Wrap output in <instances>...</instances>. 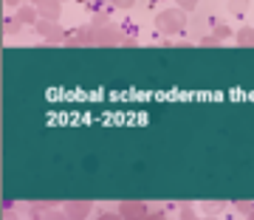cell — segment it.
Instances as JSON below:
<instances>
[{
  "instance_id": "6da1fadb",
  "label": "cell",
  "mask_w": 254,
  "mask_h": 220,
  "mask_svg": "<svg viewBox=\"0 0 254 220\" xmlns=\"http://www.w3.org/2000/svg\"><path fill=\"white\" fill-rule=\"evenodd\" d=\"M155 31L164 37H173L184 31V11L181 9H161L155 14Z\"/></svg>"
},
{
  "instance_id": "7a4b0ae2",
  "label": "cell",
  "mask_w": 254,
  "mask_h": 220,
  "mask_svg": "<svg viewBox=\"0 0 254 220\" xmlns=\"http://www.w3.org/2000/svg\"><path fill=\"white\" fill-rule=\"evenodd\" d=\"M34 31L43 37L46 43H51V46H65V43H68V34L63 31L60 20H37Z\"/></svg>"
},
{
  "instance_id": "3957f363",
  "label": "cell",
  "mask_w": 254,
  "mask_h": 220,
  "mask_svg": "<svg viewBox=\"0 0 254 220\" xmlns=\"http://www.w3.org/2000/svg\"><path fill=\"white\" fill-rule=\"evenodd\" d=\"M125 43H127L125 28H119V26L96 28V46H125Z\"/></svg>"
},
{
  "instance_id": "277c9868",
  "label": "cell",
  "mask_w": 254,
  "mask_h": 220,
  "mask_svg": "<svg viewBox=\"0 0 254 220\" xmlns=\"http://www.w3.org/2000/svg\"><path fill=\"white\" fill-rule=\"evenodd\" d=\"M93 209V201H65L63 212L68 215V220H85Z\"/></svg>"
},
{
  "instance_id": "5b68a950",
  "label": "cell",
  "mask_w": 254,
  "mask_h": 220,
  "mask_svg": "<svg viewBox=\"0 0 254 220\" xmlns=\"http://www.w3.org/2000/svg\"><path fill=\"white\" fill-rule=\"evenodd\" d=\"M147 203L144 201H122L119 203V215L125 220H138V218H144L147 215Z\"/></svg>"
},
{
  "instance_id": "8992f818",
  "label": "cell",
  "mask_w": 254,
  "mask_h": 220,
  "mask_svg": "<svg viewBox=\"0 0 254 220\" xmlns=\"http://www.w3.org/2000/svg\"><path fill=\"white\" fill-rule=\"evenodd\" d=\"M65 46H96V28L88 26V28H79V31L68 34V43Z\"/></svg>"
},
{
  "instance_id": "52a82bcc",
  "label": "cell",
  "mask_w": 254,
  "mask_h": 220,
  "mask_svg": "<svg viewBox=\"0 0 254 220\" xmlns=\"http://www.w3.org/2000/svg\"><path fill=\"white\" fill-rule=\"evenodd\" d=\"M37 9H40V20H60V14H63V0H43Z\"/></svg>"
},
{
  "instance_id": "ba28073f",
  "label": "cell",
  "mask_w": 254,
  "mask_h": 220,
  "mask_svg": "<svg viewBox=\"0 0 254 220\" xmlns=\"http://www.w3.org/2000/svg\"><path fill=\"white\" fill-rule=\"evenodd\" d=\"M237 46H243V48H252L254 46V26H243V28H237Z\"/></svg>"
},
{
  "instance_id": "9c48e42d",
  "label": "cell",
  "mask_w": 254,
  "mask_h": 220,
  "mask_svg": "<svg viewBox=\"0 0 254 220\" xmlns=\"http://www.w3.org/2000/svg\"><path fill=\"white\" fill-rule=\"evenodd\" d=\"M17 20L20 23H37V20H40V9H37V6H20Z\"/></svg>"
},
{
  "instance_id": "30bf717a",
  "label": "cell",
  "mask_w": 254,
  "mask_h": 220,
  "mask_svg": "<svg viewBox=\"0 0 254 220\" xmlns=\"http://www.w3.org/2000/svg\"><path fill=\"white\" fill-rule=\"evenodd\" d=\"M20 28H23V23H20L17 17H6V20H3V34H6V37H17Z\"/></svg>"
},
{
  "instance_id": "8fae6325",
  "label": "cell",
  "mask_w": 254,
  "mask_h": 220,
  "mask_svg": "<svg viewBox=\"0 0 254 220\" xmlns=\"http://www.w3.org/2000/svg\"><path fill=\"white\" fill-rule=\"evenodd\" d=\"M203 215H220V212H226V201H203Z\"/></svg>"
},
{
  "instance_id": "7c38bea8",
  "label": "cell",
  "mask_w": 254,
  "mask_h": 220,
  "mask_svg": "<svg viewBox=\"0 0 254 220\" xmlns=\"http://www.w3.org/2000/svg\"><path fill=\"white\" fill-rule=\"evenodd\" d=\"M178 220H200V218H198V212L192 209L190 203H184L181 209H178Z\"/></svg>"
},
{
  "instance_id": "4fadbf2b",
  "label": "cell",
  "mask_w": 254,
  "mask_h": 220,
  "mask_svg": "<svg viewBox=\"0 0 254 220\" xmlns=\"http://www.w3.org/2000/svg\"><path fill=\"white\" fill-rule=\"evenodd\" d=\"M198 46H203V48H218V46H220V40H218L215 34H203Z\"/></svg>"
},
{
  "instance_id": "5bb4252c",
  "label": "cell",
  "mask_w": 254,
  "mask_h": 220,
  "mask_svg": "<svg viewBox=\"0 0 254 220\" xmlns=\"http://www.w3.org/2000/svg\"><path fill=\"white\" fill-rule=\"evenodd\" d=\"M212 34L218 37V40H226V37H232V28L223 26V23H215V31H212Z\"/></svg>"
},
{
  "instance_id": "9a60e30c",
  "label": "cell",
  "mask_w": 254,
  "mask_h": 220,
  "mask_svg": "<svg viewBox=\"0 0 254 220\" xmlns=\"http://www.w3.org/2000/svg\"><path fill=\"white\" fill-rule=\"evenodd\" d=\"M235 209L240 212V215H246V218H249V215L254 212V203H252V201H237V203H235Z\"/></svg>"
},
{
  "instance_id": "2e32d148",
  "label": "cell",
  "mask_w": 254,
  "mask_h": 220,
  "mask_svg": "<svg viewBox=\"0 0 254 220\" xmlns=\"http://www.w3.org/2000/svg\"><path fill=\"white\" fill-rule=\"evenodd\" d=\"M175 6L181 11H195L198 9V0H175Z\"/></svg>"
},
{
  "instance_id": "e0dca14e",
  "label": "cell",
  "mask_w": 254,
  "mask_h": 220,
  "mask_svg": "<svg viewBox=\"0 0 254 220\" xmlns=\"http://www.w3.org/2000/svg\"><path fill=\"white\" fill-rule=\"evenodd\" d=\"M110 6H113V9H133V6H136V0H108Z\"/></svg>"
},
{
  "instance_id": "ac0fdd59",
  "label": "cell",
  "mask_w": 254,
  "mask_h": 220,
  "mask_svg": "<svg viewBox=\"0 0 254 220\" xmlns=\"http://www.w3.org/2000/svg\"><path fill=\"white\" fill-rule=\"evenodd\" d=\"M40 220H68V215H65V212H57V209H48Z\"/></svg>"
},
{
  "instance_id": "d6986e66",
  "label": "cell",
  "mask_w": 254,
  "mask_h": 220,
  "mask_svg": "<svg viewBox=\"0 0 254 220\" xmlns=\"http://www.w3.org/2000/svg\"><path fill=\"white\" fill-rule=\"evenodd\" d=\"M229 6H232V11H235V14H243L246 6H249V0H229Z\"/></svg>"
},
{
  "instance_id": "ffe728a7",
  "label": "cell",
  "mask_w": 254,
  "mask_h": 220,
  "mask_svg": "<svg viewBox=\"0 0 254 220\" xmlns=\"http://www.w3.org/2000/svg\"><path fill=\"white\" fill-rule=\"evenodd\" d=\"M96 220H125V218H122L119 212H102V215H99Z\"/></svg>"
},
{
  "instance_id": "44dd1931",
  "label": "cell",
  "mask_w": 254,
  "mask_h": 220,
  "mask_svg": "<svg viewBox=\"0 0 254 220\" xmlns=\"http://www.w3.org/2000/svg\"><path fill=\"white\" fill-rule=\"evenodd\" d=\"M164 218H167L164 212H147L144 218H138V220H164Z\"/></svg>"
},
{
  "instance_id": "7402d4cb",
  "label": "cell",
  "mask_w": 254,
  "mask_h": 220,
  "mask_svg": "<svg viewBox=\"0 0 254 220\" xmlns=\"http://www.w3.org/2000/svg\"><path fill=\"white\" fill-rule=\"evenodd\" d=\"M3 220H17V215H14L11 209H3Z\"/></svg>"
},
{
  "instance_id": "603a6c76",
  "label": "cell",
  "mask_w": 254,
  "mask_h": 220,
  "mask_svg": "<svg viewBox=\"0 0 254 220\" xmlns=\"http://www.w3.org/2000/svg\"><path fill=\"white\" fill-rule=\"evenodd\" d=\"M3 3H6V6H20L23 0H3Z\"/></svg>"
},
{
  "instance_id": "cb8c5ba5",
  "label": "cell",
  "mask_w": 254,
  "mask_h": 220,
  "mask_svg": "<svg viewBox=\"0 0 254 220\" xmlns=\"http://www.w3.org/2000/svg\"><path fill=\"white\" fill-rule=\"evenodd\" d=\"M200 220H218V218H215V215H206V218H200Z\"/></svg>"
},
{
  "instance_id": "d4e9b609",
  "label": "cell",
  "mask_w": 254,
  "mask_h": 220,
  "mask_svg": "<svg viewBox=\"0 0 254 220\" xmlns=\"http://www.w3.org/2000/svg\"><path fill=\"white\" fill-rule=\"evenodd\" d=\"M28 3H31V6H40V3H43V0H28Z\"/></svg>"
},
{
  "instance_id": "484cf974",
  "label": "cell",
  "mask_w": 254,
  "mask_h": 220,
  "mask_svg": "<svg viewBox=\"0 0 254 220\" xmlns=\"http://www.w3.org/2000/svg\"><path fill=\"white\" fill-rule=\"evenodd\" d=\"M249 220H254V212H252V215H249Z\"/></svg>"
},
{
  "instance_id": "4316f807",
  "label": "cell",
  "mask_w": 254,
  "mask_h": 220,
  "mask_svg": "<svg viewBox=\"0 0 254 220\" xmlns=\"http://www.w3.org/2000/svg\"><path fill=\"white\" fill-rule=\"evenodd\" d=\"M82 3H91V0H82Z\"/></svg>"
},
{
  "instance_id": "83f0119b",
  "label": "cell",
  "mask_w": 254,
  "mask_h": 220,
  "mask_svg": "<svg viewBox=\"0 0 254 220\" xmlns=\"http://www.w3.org/2000/svg\"><path fill=\"white\" fill-rule=\"evenodd\" d=\"M164 220H167V218H164Z\"/></svg>"
}]
</instances>
